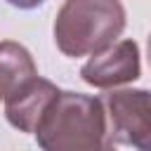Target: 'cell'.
Segmentation results:
<instances>
[{
    "mask_svg": "<svg viewBox=\"0 0 151 151\" xmlns=\"http://www.w3.org/2000/svg\"><path fill=\"white\" fill-rule=\"evenodd\" d=\"M33 78H38V68L28 50L12 40L0 42V99L7 101Z\"/></svg>",
    "mask_w": 151,
    "mask_h": 151,
    "instance_id": "obj_6",
    "label": "cell"
},
{
    "mask_svg": "<svg viewBox=\"0 0 151 151\" xmlns=\"http://www.w3.org/2000/svg\"><path fill=\"white\" fill-rule=\"evenodd\" d=\"M61 92L42 78H33L28 85H24L19 92H14L7 101H5V113L7 120L19 127L21 132H33L38 130L42 116L47 113V109L52 106V101L59 97Z\"/></svg>",
    "mask_w": 151,
    "mask_h": 151,
    "instance_id": "obj_5",
    "label": "cell"
},
{
    "mask_svg": "<svg viewBox=\"0 0 151 151\" xmlns=\"http://www.w3.org/2000/svg\"><path fill=\"white\" fill-rule=\"evenodd\" d=\"M149 64H151V35H149Z\"/></svg>",
    "mask_w": 151,
    "mask_h": 151,
    "instance_id": "obj_7",
    "label": "cell"
},
{
    "mask_svg": "<svg viewBox=\"0 0 151 151\" xmlns=\"http://www.w3.org/2000/svg\"><path fill=\"white\" fill-rule=\"evenodd\" d=\"M42 151H116L106 132L104 104L78 92H61L35 130Z\"/></svg>",
    "mask_w": 151,
    "mask_h": 151,
    "instance_id": "obj_1",
    "label": "cell"
},
{
    "mask_svg": "<svg viewBox=\"0 0 151 151\" xmlns=\"http://www.w3.org/2000/svg\"><path fill=\"white\" fill-rule=\"evenodd\" d=\"M125 28V9L116 0H68L59 7L54 40L68 57L99 54Z\"/></svg>",
    "mask_w": 151,
    "mask_h": 151,
    "instance_id": "obj_2",
    "label": "cell"
},
{
    "mask_svg": "<svg viewBox=\"0 0 151 151\" xmlns=\"http://www.w3.org/2000/svg\"><path fill=\"white\" fill-rule=\"evenodd\" d=\"M80 76L87 85L94 87H116L139 78V47L134 40H120L104 52L94 54L83 68Z\"/></svg>",
    "mask_w": 151,
    "mask_h": 151,
    "instance_id": "obj_4",
    "label": "cell"
},
{
    "mask_svg": "<svg viewBox=\"0 0 151 151\" xmlns=\"http://www.w3.org/2000/svg\"><path fill=\"white\" fill-rule=\"evenodd\" d=\"M111 120L109 137L137 151H151V92L120 90L104 99Z\"/></svg>",
    "mask_w": 151,
    "mask_h": 151,
    "instance_id": "obj_3",
    "label": "cell"
}]
</instances>
